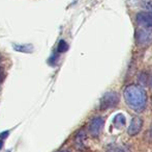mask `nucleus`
I'll use <instances>...</instances> for the list:
<instances>
[{
  "label": "nucleus",
  "mask_w": 152,
  "mask_h": 152,
  "mask_svg": "<svg viewBox=\"0 0 152 152\" xmlns=\"http://www.w3.org/2000/svg\"><path fill=\"white\" fill-rule=\"evenodd\" d=\"M125 102L134 112H143L147 104V94L141 87L129 85L123 92Z\"/></svg>",
  "instance_id": "nucleus-1"
},
{
  "label": "nucleus",
  "mask_w": 152,
  "mask_h": 152,
  "mask_svg": "<svg viewBox=\"0 0 152 152\" xmlns=\"http://www.w3.org/2000/svg\"><path fill=\"white\" fill-rule=\"evenodd\" d=\"M136 44L140 48L152 45V28H140L136 33Z\"/></svg>",
  "instance_id": "nucleus-2"
},
{
  "label": "nucleus",
  "mask_w": 152,
  "mask_h": 152,
  "mask_svg": "<svg viewBox=\"0 0 152 152\" xmlns=\"http://www.w3.org/2000/svg\"><path fill=\"white\" fill-rule=\"evenodd\" d=\"M119 103V96L116 92H108L100 99L99 108L102 110H107L111 108H114Z\"/></svg>",
  "instance_id": "nucleus-3"
},
{
  "label": "nucleus",
  "mask_w": 152,
  "mask_h": 152,
  "mask_svg": "<svg viewBox=\"0 0 152 152\" xmlns=\"http://www.w3.org/2000/svg\"><path fill=\"white\" fill-rule=\"evenodd\" d=\"M136 20L142 28H152V13L140 12L137 14Z\"/></svg>",
  "instance_id": "nucleus-4"
},
{
  "label": "nucleus",
  "mask_w": 152,
  "mask_h": 152,
  "mask_svg": "<svg viewBox=\"0 0 152 152\" xmlns=\"http://www.w3.org/2000/svg\"><path fill=\"white\" fill-rule=\"evenodd\" d=\"M104 119L100 117H95L91 120L90 124H89V132L93 138H97L100 134L102 127H104Z\"/></svg>",
  "instance_id": "nucleus-5"
},
{
  "label": "nucleus",
  "mask_w": 152,
  "mask_h": 152,
  "mask_svg": "<svg viewBox=\"0 0 152 152\" xmlns=\"http://www.w3.org/2000/svg\"><path fill=\"white\" fill-rule=\"evenodd\" d=\"M143 126V121L140 117H134L129 124V127H128L127 133L130 136H134L141 131Z\"/></svg>",
  "instance_id": "nucleus-6"
},
{
  "label": "nucleus",
  "mask_w": 152,
  "mask_h": 152,
  "mask_svg": "<svg viewBox=\"0 0 152 152\" xmlns=\"http://www.w3.org/2000/svg\"><path fill=\"white\" fill-rule=\"evenodd\" d=\"M12 47L18 52H24V53H31L34 49L32 44H12Z\"/></svg>",
  "instance_id": "nucleus-7"
},
{
  "label": "nucleus",
  "mask_w": 152,
  "mask_h": 152,
  "mask_svg": "<svg viewBox=\"0 0 152 152\" xmlns=\"http://www.w3.org/2000/svg\"><path fill=\"white\" fill-rule=\"evenodd\" d=\"M113 123H114V125L116 126L117 128H120L125 124V118H124L123 115L119 114L114 118V122H113Z\"/></svg>",
  "instance_id": "nucleus-8"
},
{
  "label": "nucleus",
  "mask_w": 152,
  "mask_h": 152,
  "mask_svg": "<svg viewBox=\"0 0 152 152\" xmlns=\"http://www.w3.org/2000/svg\"><path fill=\"white\" fill-rule=\"evenodd\" d=\"M68 50V44L64 40H60L57 46V52L58 53H64Z\"/></svg>",
  "instance_id": "nucleus-9"
},
{
  "label": "nucleus",
  "mask_w": 152,
  "mask_h": 152,
  "mask_svg": "<svg viewBox=\"0 0 152 152\" xmlns=\"http://www.w3.org/2000/svg\"><path fill=\"white\" fill-rule=\"evenodd\" d=\"M5 76H6V74H5V71H4V68L0 66V85H1L2 81L5 79Z\"/></svg>",
  "instance_id": "nucleus-10"
},
{
  "label": "nucleus",
  "mask_w": 152,
  "mask_h": 152,
  "mask_svg": "<svg viewBox=\"0 0 152 152\" xmlns=\"http://www.w3.org/2000/svg\"><path fill=\"white\" fill-rule=\"evenodd\" d=\"M57 59H58V56L57 55H52V57H50V64L52 66H54L55 64H56V62H57Z\"/></svg>",
  "instance_id": "nucleus-11"
},
{
  "label": "nucleus",
  "mask_w": 152,
  "mask_h": 152,
  "mask_svg": "<svg viewBox=\"0 0 152 152\" xmlns=\"http://www.w3.org/2000/svg\"><path fill=\"white\" fill-rule=\"evenodd\" d=\"M8 133H10L8 131H4V132H2V133H0V140H5V139L7 138Z\"/></svg>",
  "instance_id": "nucleus-12"
},
{
  "label": "nucleus",
  "mask_w": 152,
  "mask_h": 152,
  "mask_svg": "<svg viewBox=\"0 0 152 152\" xmlns=\"http://www.w3.org/2000/svg\"><path fill=\"white\" fill-rule=\"evenodd\" d=\"M110 152H125V151H124L123 149L118 148V149H113V150H111Z\"/></svg>",
  "instance_id": "nucleus-13"
},
{
  "label": "nucleus",
  "mask_w": 152,
  "mask_h": 152,
  "mask_svg": "<svg viewBox=\"0 0 152 152\" xmlns=\"http://www.w3.org/2000/svg\"><path fill=\"white\" fill-rule=\"evenodd\" d=\"M3 142H4V140H0V150H1L2 147H3Z\"/></svg>",
  "instance_id": "nucleus-14"
},
{
  "label": "nucleus",
  "mask_w": 152,
  "mask_h": 152,
  "mask_svg": "<svg viewBox=\"0 0 152 152\" xmlns=\"http://www.w3.org/2000/svg\"><path fill=\"white\" fill-rule=\"evenodd\" d=\"M150 87H151V89H152V76H151V78H150Z\"/></svg>",
  "instance_id": "nucleus-15"
},
{
  "label": "nucleus",
  "mask_w": 152,
  "mask_h": 152,
  "mask_svg": "<svg viewBox=\"0 0 152 152\" xmlns=\"http://www.w3.org/2000/svg\"><path fill=\"white\" fill-rule=\"evenodd\" d=\"M150 136L152 138V127H151V130H150Z\"/></svg>",
  "instance_id": "nucleus-16"
},
{
  "label": "nucleus",
  "mask_w": 152,
  "mask_h": 152,
  "mask_svg": "<svg viewBox=\"0 0 152 152\" xmlns=\"http://www.w3.org/2000/svg\"><path fill=\"white\" fill-rule=\"evenodd\" d=\"M1 61H2V59H1V56H0V63H1Z\"/></svg>",
  "instance_id": "nucleus-17"
},
{
  "label": "nucleus",
  "mask_w": 152,
  "mask_h": 152,
  "mask_svg": "<svg viewBox=\"0 0 152 152\" xmlns=\"http://www.w3.org/2000/svg\"><path fill=\"white\" fill-rule=\"evenodd\" d=\"M60 152H67V151H60Z\"/></svg>",
  "instance_id": "nucleus-18"
},
{
  "label": "nucleus",
  "mask_w": 152,
  "mask_h": 152,
  "mask_svg": "<svg viewBox=\"0 0 152 152\" xmlns=\"http://www.w3.org/2000/svg\"><path fill=\"white\" fill-rule=\"evenodd\" d=\"M7 152H10V151H7Z\"/></svg>",
  "instance_id": "nucleus-19"
}]
</instances>
